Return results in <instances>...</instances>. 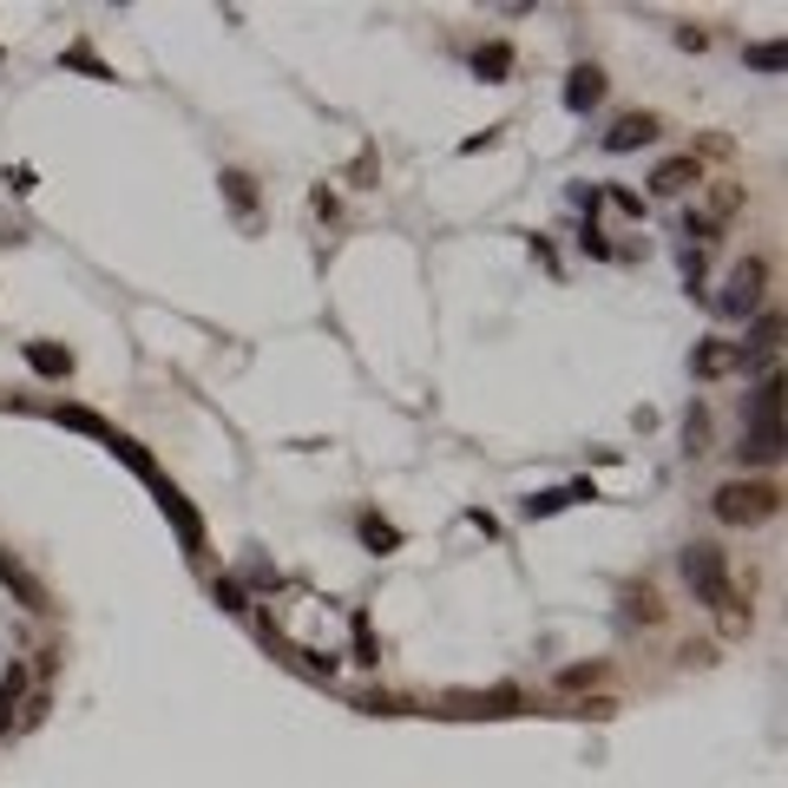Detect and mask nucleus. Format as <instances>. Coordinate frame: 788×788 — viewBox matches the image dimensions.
<instances>
[{
	"mask_svg": "<svg viewBox=\"0 0 788 788\" xmlns=\"http://www.w3.org/2000/svg\"><path fill=\"white\" fill-rule=\"evenodd\" d=\"M677 566H684V585H690L697 605H710V612H736V579H730V559H723L717 546H684Z\"/></svg>",
	"mask_w": 788,
	"mask_h": 788,
	"instance_id": "f257e3e1",
	"label": "nucleus"
},
{
	"mask_svg": "<svg viewBox=\"0 0 788 788\" xmlns=\"http://www.w3.org/2000/svg\"><path fill=\"white\" fill-rule=\"evenodd\" d=\"M776 506H783V493L763 487V480H730V487L710 493V513H717L723 526H763Z\"/></svg>",
	"mask_w": 788,
	"mask_h": 788,
	"instance_id": "f03ea898",
	"label": "nucleus"
},
{
	"mask_svg": "<svg viewBox=\"0 0 788 788\" xmlns=\"http://www.w3.org/2000/svg\"><path fill=\"white\" fill-rule=\"evenodd\" d=\"M763 283H769V256H743V263L730 270V283H723L717 309H723V316H750V309L763 302Z\"/></svg>",
	"mask_w": 788,
	"mask_h": 788,
	"instance_id": "7ed1b4c3",
	"label": "nucleus"
},
{
	"mask_svg": "<svg viewBox=\"0 0 788 788\" xmlns=\"http://www.w3.org/2000/svg\"><path fill=\"white\" fill-rule=\"evenodd\" d=\"M447 710L454 717H513V710H526V690H513V684H500V690H454Z\"/></svg>",
	"mask_w": 788,
	"mask_h": 788,
	"instance_id": "20e7f679",
	"label": "nucleus"
},
{
	"mask_svg": "<svg viewBox=\"0 0 788 788\" xmlns=\"http://www.w3.org/2000/svg\"><path fill=\"white\" fill-rule=\"evenodd\" d=\"M158 506H164V519L178 526V539H184V552H204V519L191 513V500H184V493H178L171 480L158 487Z\"/></svg>",
	"mask_w": 788,
	"mask_h": 788,
	"instance_id": "39448f33",
	"label": "nucleus"
},
{
	"mask_svg": "<svg viewBox=\"0 0 788 788\" xmlns=\"http://www.w3.org/2000/svg\"><path fill=\"white\" fill-rule=\"evenodd\" d=\"M704 184V164L697 158H664L658 171H651V191L658 197H684V191H697Z\"/></svg>",
	"mask_w": 788,
	"mask_h": 788,
	"instance_id": "423d86ee",
	"label": "nucleus"
},
{
	"mask_svg": "<svg viewBox=\"0 0 788 788\" xmlns=\"http://www.w3.org/2000/svg\"><path fill=\"white\" fill-rule=\"evenodd\" d=\"M743 421H750V427H783V381H776V375H763V381L750 388Z\"/></svg>",
	"mask_w": 788,
	"mask_h": 788,
	"instance_id": "0eeeda50",
	"label": "nucleus"
},
{
	"mask_svg": "<svg viewBox=\"0 0 788 788\" xmlns=\"http://www.w3.org/2000/svg\"><path fill=\"white\" fill-rule=\"evenodd\" d=\"M736 368H743L736 342H704V349L690 355V375H697V381H723V375H736Z\"/></svg>",
	"mask_w": 788,
	"mask_h": 788,
	"instance_id": "6e6552de",
	"label": "nucleus"
},
{
	"mask_svg": "<svg viewBox=\"0 0 788 788\" xmlns=\"http://www.w3.org/2000/svg\"><path fill=\"white\" fill-rule=\"evenodd\" d=\"M0 585H7V592H13V598L26 605V612H53V598H46V585H39V579H33L26 566H13L7 552H0Z\"/></svg>",
	"mask_w": 788,
	"mask_h": 788,
	"instance_id": "1a4fd4ad",
	"label": "nucleus"
},
{
	"mask_svg": "<svg viewBox=\"0 0 788 788\" xmlns=\"http://www.w3.org/2000/svg\"><path fill=\"white\" fill-rule=\"evenodd\" d=\"M736 460H743V467H776V460H783V427H743Z\"/></svg>",
	"mask_w": 788,
	"mask_h": 788,
	"instance_id": "9d476101",
	"label": "nucleus"
},
{
	"mask_svg": "<svg viewBox=\"0 0 788 788\" xmlns=\"http://www.w3.org/2000/svg\"><path fill=\"white\" fill-rule=\"evenodd\" d=\"M658 138V118L651 112H631V118H618L612 132H605V151H638V145H651Z\"/></svg>",
	"mask_w": 788,
	"mask_h": 788,
	"instance_id": "9b49d317",
	"label": "nucleus"
},
{
	"mask_svg": "<svg viewBox=\"0 0 788 788\" xmlns=\"http://www.w3.org/2000/svg\"><path fill=\"white\" fill-rule=\"evenodd\" d=\"M776 342H783V316H756V329H750V342H736V355H743V368H750V362H769V355H776Z\"/></svg>",
	"mask_w": 788,
	"mask_h": 788,
	"instance_id": "f8f14e48",
	"label": "nucleus"
},
{
	"mask_svg": "<svg viewBox=\"0 0 788 788\" xmlns=\"http://www.w3.org/2000/svg\"><path fill=\"white\" fill-rule=\"evenodd\" d=\"M598 99H605V72H598V66H579V72L566 79V105H572V112H592Z\"/></svg>",
	"mask_w": 788,
	"mask_h": 788,
	"instance_id": "ddd939ff",
	"label": "nucleus"
},
{
	"mask_svg": "<svg viewBox=\"0 0 788 788\" xmlns=\"http://www.w3.org/2000/svg\"><path fill=\"white\" fill-rule=\"evenodd\" d=\"M572 500H592V480H572V487H552V493H533V500H526V519H546V513H559V506H572Z\"/></svg>",
	"mask_w": 788,
	"mask_h": 788,
	"instance_id": "4468645a",
	"label": "nucleus"
},
{
	"mask_svg": "<svg viewBox=\"0 0 788 788\" xmlns=\"http://www.w3.org/2000/svg\"><path fill=\"white\" fill-rule=\"evenodd\" d=\"M20 697H26V664H7V677H0V736L20 717Z\"/></svg>",
	"mask_w": 788,
	"mask_h": 788,
	"instance_id": "2eb2a0df",
	"label": "nucleus"
},
{
	"mask_svg": "<svg viewBox=\"0 0 788 788\" xmlns=\"http://www.w3.org/2000/svg\"><path fill=\"white\" fill-rule=\"evenodd\" d=\"M473 72H480V79H506V72H513V46H506V39H487V46L473 53Z\"/></svg>",
	"mask_w": 788,
	"mask_h": 788,
	"instance_id": "dca6fc26",
	"label": "nucleus"
},
{
	"mask_svg": "<svg viewBox=\"0 0 788 788\" xmlns=\"http://www.w3.org/2000/svg\"><path fill=\"white\" fill-rule=\"evenodd\" d=\"M224 197H230V210L250 224L256 217V184H250V171H224Z\"/></svg>",
	"mask_w": 788,
	"mask_h": 788,
	"instance_id": "f3484780",
	"label": "nucleus"
},
{
	"mask_svg": "<svg viewBox=\"0 0 788 788\" xmlns=\"http://www.w3.org/2000/svg\"><path fill=\"white\" fill-rule=\"evenodd\" d=\"M26 362H33L39 375H53V381H59V375H72V355H66V349H53V342H26Z\"/></svg>",
	"mask_w": 788,
	"mask_h": 788,
	"instance_id": "a211bd4d",
	"label": "nucleus"
},
{
	"mask_svg": "<svg viewBox=\"0 0 788 788\" xmlns=\"http://www.w3.org/2000/svg\"><path fill=\"white\" fill-rule=\"evenodd\" d=\"M736 204H743V184H723V191H710V204H697V210H704V217L723 230V217H730Z\"/></svg>",
	"mask_w": 788,
	"mask_h": 788,
	"instance_id": "6ab92c4d",
	"label": "nucleus"
},
{
	"mask_svg": "<svg viewBox=\"0 0 788 788\" xmlns=\"http://www.w3.org/2000/svg\"><path fill=\"white\" fill-rule=\"evenodd\" d=\"M349 631H355V664H368V671H375V664H381V644H375V631H368V618L355 612V618H349Z\"/></svg>",
	"mask_w": 788,
	"mask_h": 788,
	"instance_id": "aec40b11",
	"label": "nucleus"
},
{
	"mask_svg": "<svg viewBox=\"0 0 788 788\" xmlns=\"http://www.w3.org/2000/svg\"><path fill=\"white\" fill-rule=\"evenodd\" d=\"M743 59H750V66H756V72H783V39H756V46H743Z\"/></svg>",
	"mask_w": 788,
	"mask_h": 788,
	"instance_id": "412c9836",
	"label": "nucleus"
},
{
	"mask_svg": "<svg viewBox=\"0 0 788 788\" xmlns=\"http://www.w3.org/2000/svg\"><path fill=\"white\" fill-rule=\"evenodd\" d=\"M362 539H368V546H381V552H395V546H401V533H395L388 519H375V513L362 519Z\"/></svg>",
	"mask_w": 788,
	"mask_h": 788,
	"instance_id": "4be33fe9",
	"label": "nucleus"
},
{
	"mask_svg": "<svg viewBox=\"0 0 788 788\" xmlns=\"http://www.w3.org/2000/svg\"><path fill=\"white\" fill-rule=\"evenodd\" d=\"M355 710H368V717H401V697H388V690H362Z\"/></svg>",
	"mask_w": 788,
	"mask_h": 788,
	"instance_id": "5701e85b",
	"label": "nucleus"
},
{
	"mask_svg": "<svg viewBox=\"0 0 788 788\" xmlns=\"http://www.w3.org/2000/svg\"><path fill=\"white\" fill-rule=\"evenodd\" d=\"M210 592H217V605H224V612H250V605H243V592H237V585H230V579H217V585H210Z\"/></svg>",
	"mask_w": 788,
	"mask_h": 788,
	"instance_id": "b1692460",
	"label": "nucleus"
},
{
	"mask_svg": "<svg viewBox=\"0 0 788 788\" xmlns=\"http://www.w3.org/2000/svg\"><path fill=\"white\" fill-rule=\"evenodd\" d=\"M677 263H684V283H704V250H690V243H684V256H677Z\"/></svg>",
	"mask_w": 788,
	"mask_h": 788,
	"instance_id": "393cba45",
	"label": "nucleus"
},
{
	"mask_svg": "<svg viewBox=\"0 0 788 788\" xmlns=\"http://www.w3.org/2000/svg\"><path fill=\"white\" fill-rule=\"evenodd\" d=\"M638 612H644V625H658V618H664V605H658V592H651V585L638 592Z\"/></svg>",
	"mask_w": 788,
	"mask_h": 788,
	"instance_id": "a878e982",
	"label": "nucleus"
},
{
	"mask_svg": "<svg viewBox=\"0 0 788 788\" xmlns=\"http://www.w3.org/2000/svg\"><path fill=\"white\" fill-rule=\"evenodd\" d=\"M559 684H566V690H579V684H598V664H585V671H566Z\"/></svg>",
	"mask_w": 788,
	"mask_h": 788,
	"instance_id": "bb28decb",
	"label": "nucleus"
}]
</instances>
